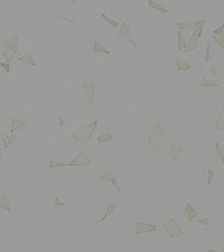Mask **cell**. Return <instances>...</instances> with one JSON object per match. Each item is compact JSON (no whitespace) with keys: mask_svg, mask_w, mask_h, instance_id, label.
<instances>
[{"mask_svg":"<svg viewBox=\"0 0 224 252\" xmlns=\"http://www.w3.org/2000/svg\"><path fill=\"white\" fill-rule=\"evenodd\" d=\"M164 228L168 231L170 235L172 238H179V235H182V232L179 228V224L175 222V220L171 219L168 220V222L166 224H164Z\"/></svg>","mask_w":224,"mask_h":252,"instance_id":"6da1fadb","label":"cell"},{"mask_svg":"<svg viewBox=\"0 0 224 252\" xmlns=\"http://www.w3.org/2000/svg\"><path fill=\"white\" fill-rule=\"evenodd\" d=\"M156 230V225H151V224H137V230H136V234L139 233H145V232H150V231Z\"/></svg>","mask_w":224,"mask_h":252,"instance_id":"7a4b0ae2","label":"cell"},{"mask_svg":"<svg viewBox=\"0 0 224 252\" xmlns=\"http://www.w3.org/2000/svg\"><path fill=\"white\" fill-rule=\"evenodd\" d=\"M0 208L7 210V211H10V205H9V202H8V199L6 196L0 199Z\"/></svg>","mask_w":224,"mask_h":252,"instance_id":"3957f363","label":"cell"}]
</instances>
